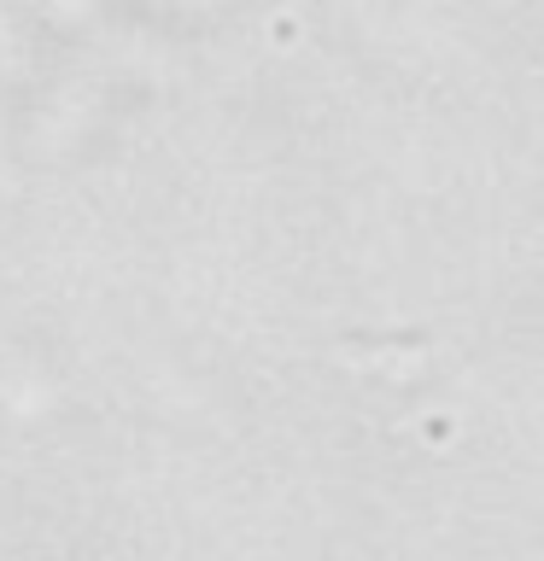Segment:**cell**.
<instances>
[]
</instances>
